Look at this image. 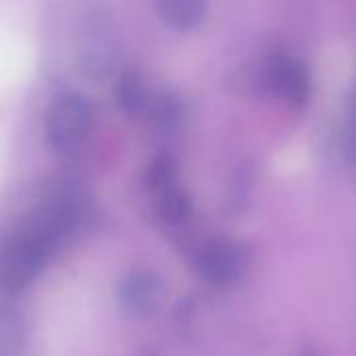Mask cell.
<instances>
[{
  "label": "cell",
  "instance_id": "6da1fadb",
  "mask_svg": "<svg viewBox=\"0 0 356 356\" xmlns=\"http://www.w3.org/2000/svg\"><path fill=\"white\" fill-rule=\"evenodd\" d=\"M52 254L54 252L25 227L4 238L0 242V290L8 294L27 290Z\"/></svg>",
  "mask_w": 356,
  "mask_h": 356
},
{
  "label": "cell",
  "instance_id": "7a4b0ae2",
  "mask_svg": "<svg viewBox=\"0 0 356 356\" xmlns=\"http://www.w3.org/2000/svg\"><path fill=\"white\" fill-rule=\"evenodd\" d=\"M92 106L77 92L58 94L46 113V142L56 152L75 150L92 129Z\"/></svg>",
  "mask_w": 356,
  "mask_h": 356
},
{
  "label": "cell",
  "instance_id": "3957f363",
  "mask_svg": "<svg viewBox=\"0 0 356 356\" xmlns=\"http://www.w3.org/2000/svg\"><path fill=\"white\" fill-rule=\"evenodd\" d=\"M259 83L263 90L280 96L292 108H305L313 92L311 73L307 65L288 54L271 56L261 69Z\"/></svg>",
  "mask_w": 356,
  "mask_h": 356
},
{
  "label": "cell",
  "instance_id": "277c9868",
  "mask_svg": "<svg viewBox=\"0 0 356 356\" xmlns=\"http://www.w3.org/2000/svg\"><path fill=\"white\" fill-rule=\"evenodd\" d=\"M244 250L229 240H207L194 252V269L207 284L227 288L236 284L244 271Z\"/></svg>",
  "mask_w": 356,
  "mask_h": 356
},
{
  "label": "cell",
  "instance_id": "5b68a950",
  "mask_svg": "<svg viewBox=\"0 0 356 356\" xmlns=\"http://www.w3.org/2000/svg\"><path fill=\"white\" fill-rule=\"evenodd\" d=\"M117 298L125 313L134 317H146L161 307L165 298V284L154 271L138 269L121 280Z\"/></svg>",
  "mask_w": 356,
  "mask_h": 356
},
{
  "label": "cell",
  "instance_id": "8992f818",
  "mask_svg": "<svg viewBox=\"0 0 356 356\" xmlns=\"http://www.w3.org/2000/svg\"><path fill=\"white\" fill-rule=\"evenodd\" d=\"M115 102L129 117H142V115L146 117L148 106L152 102V94L146 83V77L136 69L123 71L115 86Z\"/></svg>",
  "mask_w": 356,
  "mask_h": 356
},
{
  "label": "cell",
  "instance_id": "52a82bcc",
  "mask_svg": "<svg viewBox=\"0 0 356 356\" xmlns=\"http://www.w3.org/2000/svg\"><path fill=\"white\" fill-rule=\"evenodd\" d=\"M207 6V0H156V15L167 27L190 31L204 21Z\"/></svg>",
  "mask_w": 356,
  "mask_h": 356
},
{
  "label": "cell",
  "instance_id": "ba28073f",
  "mask_svg": "<svg viewBox=\"0 0 356 356\" xmlns=\"http://www.w3.org/2000/svg\"><path fill=\"white\" fill-rule=\"evenodd\" d=\"M150 125L159 134H173L179 129L184 121V102L173 92H163L159 96H152V102L146 113Z\"/></svg>",
  "mask_w": 356,
  "mask_h": 356
},
{
  "label": "cell",
  "instance_id": "9c48e42d",
  "mask_svg": "<svg viewBox=\"0 0 356 356\" xmlns=\"http://www.w3.org/2000/svg\"><path fill=\"white\" fill-rule=\"evenodd\" d=\"M177 181H179V165L167 152L156 154L150 161V165H148V169L144 173V188L154 196L179 186Z\"/></svg>",
  "mask_w": 356,
  "mask_h": 356
},
{
  "label": "cell",
  "instance_id": "30bf717a",
  "mask_svg": "<svg viewBox=\"0 0 356 356\" xmlns=\"http://www.w3.org/2000/svg\"><path fill=\"white\" fill-rule=\"evenodd\" d=\"M192 209H194L192 196L179 186L156 196V213H159L161 221H165L169 225L186 223L192 215Z\"/></svg>",
  "mask_w": 356,
  "mask_h": 356
},
{
  "label": "cell",
  "instance_id": "8fae6325",
  "mask_svg": "<svg viewBox=\"0 0 356 356\" xmlns=\"http://www.w3.org/2000/svg\"><path fill=\"white\" fill-rule=\"evenodd\" d=\"M25 342V327L17 313L0 305V356H15Z\"/></svg>",
  "mask_w": 356,
  "mask_h": 356
},
{
  "label": "cell",
  "instance_id": "7c38bea8",
  "mask_svg": "<svg viewBox=\"0 0 356 356\" xmlns=\"http://www.w3.org/2000/svg\"><path fill=\"white\" fill-rule=\"evenodd\" d=\"M342 154H344V163H346V173L356 188V131L353 129H346Z\"/></svg>",
  "mask_w": 356,
  "mask_h": 356
},
{
  "label": "cell",
  "instance_id": "4fadbf2b",
  "mask_svg": "<svg viewBox=\"0 0 356 356\" xmlns=\"http://www.w3.org/2000/svg\"><path fill=\"white\" fill-rule=\"evenodd\" d=\"M246 188H248V175L244 171H240L238 177H236V184L232 188V202L240 204L246 198Z\"/></svg>",
  "mask_w": 356,
  "mask_h": 356
},
{
  "label": "cell",
  "instance_id": "5bb4252c",
  "mask_svg": "<svg viewBox=\"0 0 356 356\" xmlns=\"http://www.w3.org/2000/svg\"><path fill=\"white\" fill-rule=\"evenodd\" d=\"M300 356H321V355H319V350H317L315 346L305 344V346H302V350H300Z\"/></svg>",
  "mask_w": 356,
  "mask_h": 356
}]
</instances>
